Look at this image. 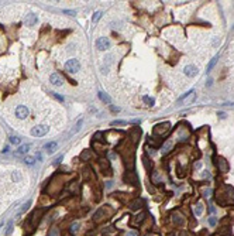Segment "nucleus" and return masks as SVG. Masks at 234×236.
Instances as JSON below:
<instances>
[{
	"mask_svg": "<svg viewBox=\"0 0 234 236\" xmlns=\"http://www.w3.org/2000/svg\"><path fill=\"white\" fill-rule=\"evenodd\" d=\"M65 69H66V72L75 74L80 69V64H79L78 59H68L66 64H65Z\"/></svg>",
	"mask_w": 234,
	"mask_h": 236,
	"instance_id": "1",
	"label": "nucleus"
},
{
	"mask_svg": "<svg viewBox=\"0 0 234 236\" xmlns=\"http://www.w3.org/2000/svg\"><path fill=\"white\" fill-rule=\"evenodd\" d=\"M48 130H50V127L48 126H45V124H40V126H36V127H33L31 129V134L36 137H41V136H45L47 133H48Z\"/></svg>",
	"mask_w": 234,
	"mask_h": 236,
	"instance_id": "2",
	"label": "nucleus"
},
{
	"mask_svg": "<svg viewBox=\"0 0 234 236\" xmlns=\"http://www.w3.org/2000/svg\"><path fill=\"white\" fill-rule=\"evenodd\" d=\"M171 124L168 122L165 123H159V124H156L155 127H154V134L155 136H162V134H165L168 130H169Z\"/></svg>",
	"mask_w": 234,
	"mask_h": 236,
	"instance_id": "3",
	"label": "nucleus"
},
{
	"mask_svg": "<svg viewBox=\"0 0 234 236\" xmlns=\"http://www.w3.org/2000/svg\"><path fill=\"white\" fill-rule=\"evenodd\" d=\"M96 47H97V50H100V51L107 50V48L110 47V41H109V38H107V37H100V38H97V41H96Z\"/></svg>",
	"mask_w": 234,
	"mask_h": 236,
	"instance_id": "4",
	"label": "nucleus"
},
{
	"mask_svg": "<svg viewBox=\"0 0 234 236\" xmlns=\"http://www.w3.org/2000/svg\"><path fill=\"white\" fill-rule=\"evenodd\" d=\"M124 181L127 182V184H131V185H137V182H138V177H137V174L135 172H126V175H124Z\"/></svg>",
	"mask_w": 234,
	"mask_h": 236,
	"instance_id": "5",
	"label": "nucleus"
},
{
	"mask_svg": "<svg viewBox=\"0 0 234 236\" xmlns=\"http://www.w3.org/2000/svg\"><path fill=\"white\" fill-rule=\"evenodd\" d=\"M28 113H30V110L26 106H23V105L17 106V109H16V116H17L18 119H26V117L28 116Z\"/></svg>",
	"mask_w": 234,
	"mask_h": 236,
	"instance_id": "6",
	"label": "nucleus"
},
{
	"mask_svg": "<svg viewBox=\"0 0 234 236\" xmlns=\"http://www.w3.org/2000/svg\"><path fill=\"white\" fill-rule=\"evenodd\" d=\"M184 72H185V75H186V77L193 78V77H196V75H198V68H196L195 65H186V67H185V69H184Z\"/></svg>",
	"mask_w": 234,
	"mask_h": 236,
	"instance_id": "7",
	"label": "nucleus"
},
{
	"mask_svg": "<svg viewBox=\"0 0 234 236\" xmlns=\"http://www.w3.org/2000/svg\"><path fill=\"white\" fill-rule=\"evenodd\" d=\"M50 82L55 86H61L62 84H64V78H62L59 74H52V75L50 77Z\"/></svg>",
	"mask_w": 234,
	"mask_h": 236,
	"instance_id": "8",
	"label": "nucleus"
},
{
	"mask_svg": "<svg viewBox=\"0 0 234 236\" xmlns=\"http://www.w3.org/2000/svg\"><path fill=\"white\" fill-rule=\"evenodd\" d=\"M217 161H216V165H217V168H219L221 172H227V170H228V164H227V161L224 160V158H216Z\"/></svg>",
	"mask_w": 234,
	"mask_h": 236,
	"instance_id": "9",
	"label": "nucleus"
},
{
	"mask_svg": "<svg viewBox=\"0 0 234 236\" xmlns=\"http://www.w3.org/2000/svg\"><path fill=\"white\" fill-rule=\"evenodd\" d=\"M24 21H26V24H27V26H36L37 21H38V19H37V16H36V14L30 13V14L26 16Z\"/></svg>",
	"mask_w": 234,
	"mask_h": 236,
	"instance_id": "10",
	"label": "nucleus"
},
{
	"mask_svg": "<svg viewBox=\"0 0 234 236\" xmlns=\"http://www.w3.org/2000/svg\"><path fill=\"white\" fill-rule=\"evenodd\" d=\"M28 150H30V144H23V146L18 147V150L16 151V156H17V157H21L24 154H27Z\"/></svg>",
	"mask_w": 234,
	"mask_h": 236,
	"instance_id": "11",
	"label": "nucleus"
},
{
	"mask_svg": "<svg viewBox=\"0 0 234 236\" xmlns=\"http://www.w3.org/2000/svg\"><path fill=\"white\" fill-rule=\"evenodd\" d=\"M57 147H58V144L55 143V142H50V143L45 144V150L48 151V153H54V151L57 150Z\"/></svg>",
	"mask_w": 234,
	"mask_h": 236,
	"instance_id": "12",
	"label": "nucleus"
},
{
	"mask_svg": "<svg viewBox=\"0 0 234 236\" xmlns=\"http://www.w3.org/2000/svg\"><path fill=\"white\" fill-rule=\"evenodd\" d=\"M172 221H174V223H175V225H182V223H184L182 216L178 214V212H174V215H172Z\"/></svg>",
	"mask_w": 234,
	"mask_h": 236,
	"instance_id": "13",
	"label": "nucleus"
},
{
	"mask_svg": "<svg viewBox=\"0 0 234 236\" xmlns=\"http://www.w3.org/2000/svg\"><path fill=\"white\" fill-rule=\"evenodd\" d=\"M97 95H99V98L103 100L105 103H107V105H110V103H112V99L109 98V95H106V93H103V92H99Z\"/></svg>",
	"mask_w": 234,
	"mask_h": 236,
	"instance_id": "14",
	"label": "nucleus"
},
{
	"mask_svg": "<svg viewBox=\"0 0 234 236\" xmlns=\"http://www.w3.org/2000/svg\"><path fill=\"white\" fill-rule=\"evenodd\" d=\"M141 204H142V201L135 200L130 204V208H131V209H138V208H141Z\"/></svg>",
	"mask_w": 234,
	"mask_h": 236,
	"instance_id": "15",
	"label": "nucleus"
},
{
	"mask_svg": "<svg viewBox=\"0 0 234 236\" xmlns=\"http://www.w3.org/2000/svg\"><path fill=\"white\" fill-rule=\"evenodd\" d=\"M195 214H196V216H200V215L203 214V205H202V204H198V205L195 207Z\"/></svg>",
	"mask_w": 234,
	"mask_h": 236,
	"instance_id": "16",
	"label": "nucleus"
},
{
	"mask_svg": "<svg viewBox=\"0 0 234 236\" xmlns=\"http://www.w3.org/2000/svg\"><path fill=\"white\" fill-rule=\"evenodd\" d=\"M217 59H219V55H216V57H214V58H213V59H212V61L209 62V65H207V72H209V71H212V68H213V67H214V65H216V62H217Z\"/></svg>",
	"mask_w": 234,
	"mask_h": 236,
	"instance_id": "17",
	"label": "nucleus"
},
{
	"mask_svg": "<svg viewBox=\"0 0 234 236\" xmlns=\"http://www.w3.org/2000/svg\"><path fill=\"white\" fill-rule=\"evenodd\" d=\"M30 205H31V201H27V202H26V204H24V205L20 208V211H18V215H21L23 212H26V211H27V209L30 208Z\"/></svg>",
	"mask_w": 234,
	"mask_h": 236,
	"instance_id": "18",
	"label": "nucleus"
},
{
	"mask_svg": "<svg viewBox=\"0 0 234 236\" xmlns=\"http://www.w3.org/2000/svg\"><path fill=\"white\" fill-rule=\"evenodd\" d=\"M142 100L147 103V105H149V106H152L154 103H155V100H154V98H149V96H144L142 98Z\"/></svg>",
	"mask_w": 234,
	"mask_h": 236,
	"instance_id": "19",
	"label": "nucleus"
},
{
	"mask_svg": "<svg viewBox=\"0 0 234 236\" xmlns=\"http://www.w3.org/2000/svg\"><path fill=\"white\" fill-rule=\"evenodd\" d=\"M172 147V143L171 142H168V143H165V146L162 147V154H166L168 151H169V149Z\"/></svg>",
	"mask_w": 234,
	"mask_h": 236,
	"instance_id": "20",
	"label": "nucleus"
},
{
	"mask_svg": "<svg viewBox=\"0 0 234 236\" xmlns=\"http://www.w3.org/2000/svg\"><path fill=\"white\" fill-rule=\"evenodd\" d=\"M135 218H137V219H135V223H141V222L144 221V218H145V212H141L140 215H137Z\"/></svg>",
	"mask_w": 234,
	"mask_h": 236,
	"instance_id": "21",
	"label": "nucleus"
},
{
	"mask_svg": "<svg viewBox=\"0 0 234 236\" xmlns=\"http://www.w3.org/2000/svg\"><path fill=\"white\" fill-rule=\"evenodd\" d=\"M102 137H103V133H102V132H97V133H95V139H96V142H100V143H103L105 140H103Z\"/></svg>",
	"mask_w": 234,
	"mask_h": 236,
	"instance_id": "22",
	"label": "nucleus"
},
{
	"mask_svg": "<svg viewBox=\"0 0 234 236\" xmlns=\"http://www.w3.org/2000/svg\"><path fill=\"white\" fill-rule=\"evenodd\" d=\"M24 163L28 164V165H33L34 163H36V160H34V157H26L24 158Z\"/></svg>",
	"mask_w": 234,
	"mask_h": 236,
	"instance_id": "23",
	"label": "nucleus"
},
{
	"mask_svg": "<svg viewBox=\"0 0 234 236\" xmlns=\"http://www.w3.org/2000/svg\"><path fill=\"white\" fill-rule=\"evenodd\" d=\"M90 156H92V153H90L89 150H85L83 153H82V156H80V157L83 158V160H87V158H90Z\"/></svg>",
	"mask_w": 234,
	"mask_h": 236,
	"instance_id": "24",
	"label": "nucleus"
},
{
	"mask_svg": "<svg viewBox=\"0 0 234 236\" xmlns=\"http://www.w3.org/2000/svg\"><path fill=\"white\" fill-rule=\"evenodd\" d=\"M11 177H13V180H14V181H20V180H21L20 171H14V172H13V175H11Z\"/></svg>",
	"mask_w": 234,
	"mask_h": 236,
	"instance_id": "25",
	"label": "nucleus"
},
{
	"mask_svg": "<svg viewBox=\"0 0 234 236\" xmlns=\"http://www.w3.org/2000/svg\"><path fill=\"white\" fill-rule=\"evenodd\" d=\"M100 17H102V11H96V13L93 14V21L96 23V21H97V20L100 19Z\"/></svg>",
	"mask_w": 234,
	"mask_h": 236,
	"instance_id": "26",
	"label": "nucleus"
},
{
	"mask_svg": "<svg viewBox=\"0 0 234 236\" xmlns=\"http://www.w3.org/2000/svg\"><path fill=\"white\" fill-rule=\"evenodd\" d=\"M142 160H144V165H145V168H147V170H151V167H152V165H149V160H148V158L144 157Z\"/></svg>",
	"mask_w": 234,
	"mask_h": 236,
	"instance_id": "27",
	"label": "nucleus"
},
{
	"mask_svg": "<svg viewBox=\"0 0 234 236\" xmlns=\"http://www.w3.org/2000/svg\"><path fill=\"white\" fill-rule=\"evenodd\" d=\"M78 228H79V223H78V222L72 225V226H71V233H72V235H73V233H75V232L78 230Z\"/></svg>",
	"mask_w": 234,
	"mask_h": 236,
	"instance_id": "28",
	"label": "nucleus"
},
{
	"mask_svg": "<svg viewBox=\"0 0 234 236\" xmlns=\"http://www.w3.org/2000/svg\"><path fill=\"white\" fill-rule=\"evenodd\" d=\"M11 230H13V221L9 222V226H7V230H6V233H7V235H10V233H11Z\"/></svg>",
	"mask_w": 234,
	"mask_h": 236,
	"instance_id": "29",
	"label": "nucleus"
},
{
	"mask_svg": "<svg viewBox=\"0 0 234 236\" xmlns=\"http://www.w3.org/2000/svg\"><path fill=\"white\" fill-rule=\"evenodd\" d=\"M51 95H52V96H54V98H55V99H57V100H59V102H64V98H62V96H59L58 93H55V92H51Z\"/></svg>",
	"mask_w": 234,
	"mask_h": 236,
	"instance_id": "30",
	"label": "nucleus"
},
{
	"mask_svg": "<svg viewBox=\"0 0 234 236\" xmlns=\"http://www.w3.org/2000/svg\"><path fill=\"white\" fill-rule=\"evenodd\" d=\"M121 124H126V122H123V120H114V122H112V126H121Z\"/></svg>",
	"mask_w": 234,
	"mask_h": 236,
	"instance_id": "31",
	"label": "nucleus"
},
{
	"mask_svg": "<svg viewBox=\"0 0 234 236\" xmlns=\"http://www.w3.org/2000/svg\"><path fill=\"white\" fill-rule=\"evenodd\" d=\"M10 142H11L13 144H20V139L14 136V137H11V139H10Z\"/></svg>",
	"mask_w": 234,
	"mask_h": 236,
	"instance_id": "32",
	"label": "nucleus"
},
{
	"mask_svg": "<svg viewBox=\"0 0 234 236\" xmlns=\"http://www.w3.org/2000/svg\"><path fill=\"white\" fill-rule=\"evenodd\" d=\"M209 223H210V226H216L217 219H216V218H210V219H209Z\"/></svg>",
	"mask_w": 234,
	"mask_h": 236,
	"instance_id": "33",
	"label": "nucleus"
},
{
	"mask_svg": "<svg viewBox=\"0 0 234 236\" xmlns=\"http://www.w3.org/2000/svg\"><path fill=\"white\" fill-rule=\"evenodd\" d=\"M127 236H138V232L137 230H130L127 233Z\"/></svg>",
	"mask_w": 234,
	"mask_h": 236,
	"instance_id": "34",
	"label": "nucleus"
},
{
	"mask_svg": "<svg viewBox=\"0 0 234 236\" xmlns=\"http://www.w3.org/2000/svg\"><path fill=\"white\" fill-rule=\"evenodd\" d=\"M210 194H212V190H206L205 192H203V195L207 198V197H210Z\"/></svg>",
	"mask_w": 234,
	"mask_h": 236,
	"instance_id": "35",
	"label": "nucleus"
},
{
	"mask_svg": "<svg viewBox=\"0 0 234 236\" xmlns=\"http://www.w3.org/2000/svg\"><path fill=\"white\" fill-rule=\"evenodd\" d=\"M50 236H58V230H57V229H52V230H51V233H50Z\"/></svg>",
	"mask_w": 234,
	"mask_h": 236,
	"instance_id": "36",
	"label": "nucleus"
},
{
	"mask_svg": "<svg viewBox=\"0 0 234 236\" xmlns=\"http://www.w3.org/2000/svg\"><path fill=\"white\" fill-rule=\"evenodd\" d=\"M61 161H62V156H59V157H58L57 160H55V161H54V164H59V163H61Z\"/></svg>",
	"mask_w": 234,
	"mask_h": 236,
	"instance_id": "37",
	"label": "nucleus"
},
{
	"mask_svg": "<svg viewBox=\"0 0 234 236\" xmlns=\"http://www.w3.org/2000/svg\"><path fill=\"white\" fill-rule=\"evenodd\" d=\"M64 13H66V14H69V16L75 14V11H69V10H64Z\"/></svg>",
	"mask_w": 234,
	"mask_h": 236,
	"instance_id": "38",
	"label": "nucleus"
},
{
	"mask_svg": "<svg viewBox=\"0 0 234 236\" xmlns=\"http://www.w3.org/2000/svg\"><path fill=\"white\" fill-rule=\"evenodd\" d=\"M209 175H210V174H209V171H205V172H203V177H209Z\"/></svg>",
	"mask_w": 234,
	"mask_h": 236,
	"instance_id": "39",
	"label": "nucleus"
},
{
	"mask_svg": "<svg viewBox=\"0 0 234 236\" xmlns=\"http://www.w3.org/2000/svg\"><path fill=\"white\" fill-rule=\"evenodd\" d=\"M200 167V163H195V168H199Z\"/></svg>",
	"mask_w": 234,
	"mask_h": 236,
	"instance_id": "40",
	"label": "nucleus"
},
{
	"mask_svg": "<svg viewBox=\"0 0 234 236\" xmlns=\"http://www.w3.org/2000/svg\"><path fill=\"white\" fill-rule=\"evenodd\" d=\"M147 236H151V235H147Z\"/></svg>",
	"mask_w": 234,
	"mask_h": 236,
	"instance_id": "41",
	"label": "nucleus"
}]
</instances>
